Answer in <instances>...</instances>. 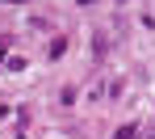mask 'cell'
<instances>
[{
  "mask_svg": "<svg viewBox=\"0 0 155 139\" xmlns=\"http://www.w3.org/2000/svg\"><path fill=\"white\" fill-rule=\"evenodd\" d=\"M63 51H67V38H54V42H51V59H59Z\"/></svg>",
  "mask_w": 155,
  "mask_h": 139,
  "instance_id": "6da1fadb",
  "label": "cell"
},
{
  "mask_svg": "<svg viewBox=\"0 0 155 139\" xmlns=\"http://www.w3.org/2000/svg\"><path fill=\"white\" fill-rule=\"evenodd\" d=\"M117 139H134V127H122V131H117Z\"/></svg>",
  "mask_w": 155,
  "mask_h": 139,
  "instance_id": "7a4b0ae2",
  "label": "cell"
},
{
  "mask_svg": "<svg viewBox=\"0 0 155 139\" xmlns=\"http://www.w3.org/2000/svg\"><path fill=\"white\" fill-rule=\"evenodd\" d=\"M80 4H92V0H80Z\"/></svg>",
  "mask_w": 155,
  "mask_h": 139,
  "instance_id": "3957f363",
  "label": "cell"
},
{
  "mask_svg": "<svg viewBox=\"0 0 155 139\" xmlns=\"http://www.w3.org/2000/svg\"><path fill=\"white\" fill-rule=\"evenodd\" d=\"M8 4H21V0H8Z\"/></svg>",
  "mask_w": 155,
  "mask_h": 139,
  "instance_id": "277c9868",
  "label": "cell"
},
{
  "mask_svg": "<svg viewBox=\"0 0 155 139\" xmlns=\"http://www.w3.org/2000/svg\"><path fill=\"white\" fill-rule=\"evenodd\" d=\"M0 114H4V106H0Z\"/></svg>",
  "mask_w": 155,
  "mask_h": 139,
  "instance_id": "5b68a950",
  "label": "cell"
}]
</instances>
